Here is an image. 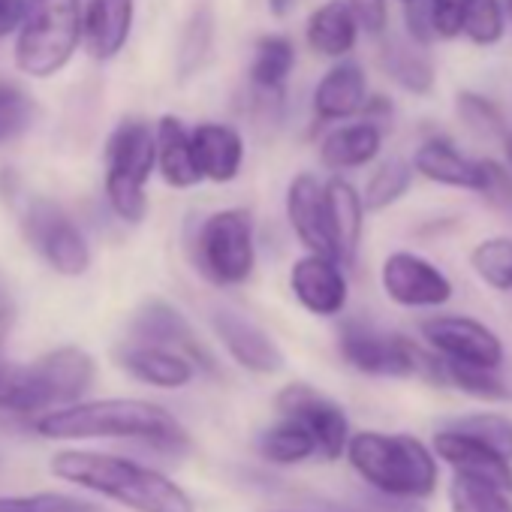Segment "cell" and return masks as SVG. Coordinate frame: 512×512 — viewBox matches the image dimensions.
Returning a JSON list of instances; mask_svg holds the SVG:
<instances>
[{"instance_id": "cell-18", "label": "cell", "mask_w": 512, "mask_h": 512, "mask_svg": "<svg viewBox=\"0 0 512 512\" xmlns=\"http://www.w3.org/2000/svg\"><path fill=\"white\" fill-rule=\"evenodd\" d=\"M368 79H365V70L356 64V61H335L323 79L317 82L314 88V97H311V106H314V115L326 124H344V121H353L356 115L365 112L368 106Z\"/></svg>"}, {"instance_id": "cell-21", "label": "cell", "mask_w": 512, "mask_h": 512, "mask_svg": "<svg viewBox=\"0 0 512 512\" xmlns=\"http://www.w3.org/2000/svg\"><path fill=\"white\" fill-rule=\"evenodd\" d=\"M193 157L202 181L229 184L244 166V136L232 124L202 121L193 127Z\"/></svg>"}, {"instance_id": "cell-22", "label": "cell", "mask_w": 512, "mask_h": 512, "mask_svg": "<svg viewBox=\"0 0 512 512\" xmlns=\"http://www.w3.org/2000/svg\"><path fill=\"white\" fill-rule=\"evenodd\" d=\"M136 19V0H88L85 7V34L91 58L112 61L124 52Z\"/></svg>"}, {"instance_id": "cell-17", "label": "cell", "mask_w": 512, "mask_h": 512, "mask_svg": "<svg viewBox=\"0 0 512 512\" xmlns=\"http://www.w3.org/2000/svg\"><path fill=\"white\" fill-rule=\"evenodd\" d=\"M130 338L133 341H142V344H160V347L181 350L196 365L211 368V359H208L205 347L199 344V338H196L193 326L187 323V317L175 305H169L163 299H151V302H145L133 314V320H130Z\"/></svg>"}, {"instance_id": "cell-16", "label": "cell", "mask_w": 512, "mask_h": 512, "mask_svg": "<svg viewBox=\"0 0 512 512\" xmlns=\"http://www.w3.org/2000/svg\"><path fill=\"white\" fill-rule=\"evenodd\" d=\"M434 452L455 473L476 476V479H485V482H494V485L512 491V464H509V458L500 455L485 440H479L473 434H464V431L449 425V428L434 434Z\"/></svg>"}, {"instance_id": "cell-45", "label": "cell", "mask_w": 512, "mask_h": 512, "mask_svg": "<svg viewBox=\"0 0 512 512\" xmlns=\"http://www.w3.org/2000/svg\"><path fill=\"white\" fill-rule=\"evenodd\" d=\"M28 0H0V37H7L13 28L22 25Z\"/></svg>"}, {"instance_id": "cell-44", "label": "cell", "mask_w": 512, "mask_h": 512, "mask_svg": "<svg viewBox=\"0 0 512 512\" xmlns=\"http://www.w3.org/2000/svg\"><path fill=\"white\" fill-rule=\"evenodd\" d=\"M22 380H25V365L10 362L4 353H0V410L13 413L19 389H22Z\"/></svg>"}, {"instance_id": "cell-6", "label": "cell", "mask_w": 512, "mask_h": 512, "mask_svg": "<svg viewBox=\"0 0 512 512\" xmlns=\"http://www.w3.org/2000/svg\"><path fill=\"white\" fill-rule=\"evenodd\" d=\"M193 266L214 287H241L256 269L253 217L247 208L208 214L193 238Z\"/></svg>"}, {"instance_id": "cell-5", "label": "cell", "mask_w": 512, "mask_h": 512, "mask_svg": "<svg viewBox=\"0 0 512 512\" xmlns=\"http://www.w3.org/2000/svg\"><path fill=\"white\" fill-rule=\"evenodd\" d=\"M157 169V136L154 130L139 121H121L109 142H106V199L112 211L127 220L139 223L148 214V181Z\"/></svg>"}, {"instance_id": "cell-41", "label": "cell", "mask_w": 512, "mask_h": 512, "mask_svg": "<svg viewBox=\"0 0 512 512\" xmlns=\"http://www.w3.org/2000/svg\"><path fill=\"white\" fill-rule=\"evenodd\" d=\"M437 40L461 37V4L464 0H425Z\"/></svg>"}, {"instance_id": "cell-19", "label": "cell", "mask_w": 512, "mask_h": 512, "mask_svg": "<svg viewBox=\"0 0 512 512\" xmlns=\"http://www.w3.org/2000/svg\"><path fill=\"white\" fill-rule=\"evenodd\" d=\"M118 365L139 383L154 389H184L196 377V362L181 350L133 341L118 353Z\"/></svg>"}, {"instance_id": "cell-30", "label": "cell", "mask_w": 512, "mask_h": 512, "mask_svg": "<svg viewBox=\"0 0 512 512\" xmlns=\"http://www.w3.org/2000/svg\"><path fill=\"white\" fill-rule=\"evenodd\" d=\"M440 383L455 386L458 392L482 398V401H512V383L500 374V368L440 359Z\"/></svg>"}, {"instance_id": "cell-20", "label": "cell", "mask_w": 512, "mask_h": 512, "mask_svg": "<svg viewBox=\"0 0 512 512\" xmlns=\"http://www.w3.org/2000/svg\"><path fill=\"white\" fill-rule=\"evenodd\" d=\"M383 151V127L380 121H344L332 127L320 142V163L335 175L371 166Z\"/></svg>"}, {"instance_id": "cell-11", "label": "cell", "mask_w": 512, "mask_h": 512, "mask_svg": "<svg viewBox=\"0 0 512 512\" xmlns=\"http://www.w3.org/2000/svg\"><path fill=\"white\" fill-rule=\"evenodd\" d=\"M275 407L281 416L302 422L314 434L320 458L335 461V458L347 455V443L353 434H350V419L338 401H332L329 395H323L320 389H314L308 383H287L278 392Z\"/></svg>"}, {"instance_id": "cell-48", "label": "cell", "mask_w": 512, "mask_h": 512, "mask_svg": "<svg viewBox=\"0 0 512 512\" xmlns=\"http://www.w3.org/2000/svg\"><path fill=\"white\" fill-rule=\"evenodd\" d=\"M503 7H506V19L512 22V0H503Z\"/></svg>"}, {"instance_id": "cell-38", "label": "cell", "mask_w": 512, "mask_h": 512, "mask_svg": "<svg viewBox=\"0 0 512 512\" xmlns=\"http://www.w3.org/2000/svg\"><path fill=\"white\" fill-rule=\"evenodd\" d=\"M0 512H103L97 503L70 494H7L0 497Z\"/></svg>"}, {"instance_id": "cell-37", "label": "cell", "mask_w": 512, "mask_h": 512, "mask_svg": "<svg viewBox=\"0 0 512 512\" xmlns=\"http://www.w3.org/2000/svg\"><path fill=\"white\" fill-rule=\"evenodd\" d=\"M34 121V100L25 88L0 82V145L19 139Z\"/></svg>"}, {"instance_id": "cell-25", "label": "cell", "mask_w": 512, "mask_h": 512, "mask_svg": "<svg viewBox=\"0 0 512 512\" xmlns=\"http://www.w3.org/2000/svg\"><path fill=\"white\" fill-rule=\"evenodd\" d=\"M359 34H362V25L347 0H326L323 7H317L308 16V25H305L308 49L332 61L347 58L356 49Z\"/></svg>"}, {"instance_id": "cell-36", "label": "cell", "mask_w": 512, "mask_h": 512, "mask_svg": "<svg viewBox=\"0 0 512 512\" xmlns=\"http://www.w3.org/2000/svg\"><path fill=\"white\" fill-rule=\"evenodd\" d=\"M455 112L458 118L464 121V127L482 139H506L509 130H506V121H503V112L497 109V103H491L488 97L482 94H473V91H461L455 97Z\"/></svg>"}, {"instance_id": "cell-43", "label": "cell", "mask_w": 512, "mask_h": 512, "mask_svg": "<svg viewBox=\"0 0 512 512\" xmlns=\"http://www.w3.org/2000/svg\"><path fill=\"white\" fill-rule=\"evenodd\" d=\"M404 25H407V37L416 40V43H422V46H428L431 40H437L425 0H410V4H404Z\"/></svg>"}, {"instance_id": "cell-4", "label": "cell", "mask_w": 512, "mask_h": 512, "mask_svg": "<svg viewBox=\"0 0 512 512\" xmlns=\"http://www.w3.org/2000/svg\"><path fill=\"white\" fill-rule=\"evenodd\" d=\"M82 34V0H28L16 43L19 70L37 79L55 76L73 61Z\"/></svg>"}, {"instance_id": "cell-39", "label": "cell", "mask_w": 512, "mask_h": 512, "mask_svg": "<svg viewBox=\"0 0 512 512\" xmlns=\"http://www.w3.org/2000/svg\"><path fill=\"white\" fill-rule=\"evenodd\" d=\"M452 428L485 440L488 446H494L500 455H506L512 461V419L509 416H500V413H467V416L455 419Z\"/></svg>"}, {"instance_id": "cell-24", "label": "cell", "mask_w": 512, "mask_h": 512, "mask_svg": "<svg viewBox=\"0 0 512 512\" xmlns=\"http://www.w3.org/2000/svg\"><path fill=\"white\" fill-rule=\"evenodd\" d=\"M377 64L389 82H395L401 91H407L413 97H425L434 91L437 67H434L431 55L425 52V46L410 37H395V34L386 37L383 34Z\"/></svg>"}, {"instance_id": "cell-40", "label": "cell", "mask_w": 512, "mask_h": 512, "mask_svg": "<svg viewBox=\"0 0 512 512\" xmlns=\"http://www.w3.org/2000/svg\"><path fill=\"white\" fill-rule=\"evenodd\" d=\"M476 196H482L485 202H491L497 208H512V172L485 157L482 160V181H479Z\"/></svg>"}, {"instance_id": "cell-26", "label": "cell", "mask_w": 512, "mask_h": 512, "mask_svg": "<svg viewBox=\"0 0 512 512\" xmlns=\"http://www.w3.org/2000/svg\"><path fill=\"white\" fill-rule=\"evenodd\" d=\"M326 202H329V223H332L338 256L344 266H353L365 232V214H368L365 199L344 175H332L326 181Z\"/></svg>"}, {"instance_id": "cell-8", "label": "cell", "mask_w": 512, "mask_h": 512, "mask_svg": "<svg viewBox=\"0 0 512 512\" xmlns=\"http://www.w3.org/2000/svg\"><path fill=\"white\" fill-rule=\"evenodd\" d=\"M97 374L94 359L79 347H58L25 365V380L13 413H52L82 401Z\"/></svg>"}, {"instance_id": "cell-27", "label": "cell", "mask_w": 512, "mask_h": 512, "mask_svg": "<svg viewBox=\"0 0 512 512\" xmlns=\"http://www.w3.org/2000/svg\"><path fill=\"white\" fill-rule=\"evenodd\" d=\"M157 136V172L175 190H187L202 181L196 157H193V130L184 127L181 118L163 115L154 127Z\"/></svg>"}, {"instance_id": "cell-23", "label": "cell", "mask_w": 512, "mask_h": 512, "mask_svg": "<svg viewBox=\"0 0 512 512\" xmlns=\"http://www.w3.org/2000/svg\"><path fill=\"white\" fill-rule=\"evenodd\" d=\"M413 169L425 181L455 187V190H470V193H476L482 181V160L461 154L455 142H449L446 136L425 139L413 154Z\"/></svg>"}, {"instance_id": "cell-46", "label": "cell", "mask_w": 512, "mask_h": 512, "mask_svg": "<svg viewBox=\"0 0 512 512\" xmlns=\"http://www.w3.org/2000/svg\"><path fill=\"white\" fill-rule=\"evenodd\" d=\"M293 7H296V0H269V10L278 19H287L293 13Z\"/></svg>"}, {"instance_id": "cell-31", "label": "cell", "mask_w": 512, "mask_h": 512, "mask_svg": "<svg viewBox=\"0 0 512 512\" xmlns=\"http://www.w3.org/2000/svg\"><path fill=\"white\" fill-rule=\"evenodd\" d=\"M413 178H416L413 160L386 157L371 172V178L365 181V190H362L365 208L368 211H386V208H392L395 202H401L407 196V190L413 187Z\"/></svg>"}, {"instance_id": "cell-12", "label": "cell", "mask_w": 512, "mask_h": 512, "mask_svg": "<svg viewBox=\"0 0 512 512\" xmlns=\"http://www.w3.org/2000/svg\"><path fill=\"white\" fill-rule=\"evenodd\" d=\"M380 287L386 299L410 311L443 308L452 299V281L446 272L413 250H395L386 256L380 266Z\"/></svg>"}, {"instance_id": "cell-34", "label": "cell", "mask_w": 512, "mask_h": 512, "mask_svg": "<svg viewBox=\"0 0 512 512\" xmlns=\"http://www.w3.org/2000/svg\"><path fill=\"white\" fill-rule=\"evenodd\" d=\"M506 34L503 0H464L461 4V37L479 49H491Z\"/></svg>"}, {"instance_id": "cell-10", "label": "cell", "mask_w": 512, "mask_h": 512, "mask_svg": "<svg viewBox=\"0 0 512 512\" xmlns=\"http://www.w3.org/2000/svg\"><path fill=\"white\" fill-rule=\"evenodd\" d=\"M422 338L428 347L449 362L482 365V368H503L506 350L494 329L485 323L464 317V314H434L419 323Z\"/></svg>"}, {"instance_id": "cell-33", "label": "cell", "mask_w": 512, "mask_h": 512, "mask_svg": "<svg viewBox=\"0 0 512 512\" xmlns=\"http://www.w3.org/2000/svg\"><path fill=\"white\" fill-rule=\"evenodd\" d=\"M449 512H512V491L455 473L449 482Z\"/></svg>"}, {"instance_id": "cell-1", "label": "cell", "mask_w": 512, "mask_h": 512, "mask_svg": "<svg viewBox=\"0 0 512 512\" xmlns=\"http://www.w3.org/2000/svg\"><path fill=\"white\" fill-rule=\"evenodd\" d=\"M34 428L46 440H139L154 452L172 458L190 449L187 431L166 407L136 398L76 401L52 413H43L34 422Z\"/></svg>"}, {"instance_id": "cell-9", "label": "cell", "mask_w": 512, "mask_h": 512, "mask_svg": "<svg viewBox=\"0 0 512 512\" xmlns=\"http://www.w3.org/2000/svg\"><path fill=\"white\" fill-rule=\"evenodd\" d=\"M25 232L31 244L40 250L43 260L67 278H79L91 266V247L76 220L52 199L34 196L25 205Z\"/></svg>"}, {"instance_id": "cell-3", "label": "cell", "mask_w": 512, "mask_h": 512, "mask_svg": "<svg viewBox=\"0 0 512 512\" xmlns=\"http://www.w3.org/2000/svg\"><path fill=\"white\" fill-rule=\"evenodd\" d=\"M347 461L383 497L425 500L437 491V452L413 434L359 431L347 443Z\"/></svg>"}, {"instance_id": "cell-29", "label": "cell", "mask_w": 512, "mask_h": 512, "mask_svg": "<svg viewBox=\"0 0 512 512\" xmlns=\"http://www.w3.org/2000/svg\"><path fill=\"white\" fill-rule=\"evenodd\" d=\"M256 449H260V455L266 461H272L278 467L302 464V461L320 455L314 434L290 416H281V422L269 425L260 437H256Z\"/></svg>"}, {"instance_id": "cell-2", "label": "cell", "mask_w": 512, "mask_h": 512, "mask_svg": "<svg viewBox=\"0 0 512 512\" xmlns=\"http://www.w3.org/2000/svg\"><path fill=\"white\" fill-rule=\"evenodd\" d=\"M52 473L133 512H196L193 497L175 479L121 455L64 449L52 458Z\"/></svg>"}, {"instance_id": "cell-14", "label": "cell", "mask_w": 512, "mask_h": 512, "mask_svg": "<svg viewBox=\"0 0 512 512\" xmlns=\"http://www.w3.org/2000/svg\"><path fill=\"white\" fill-rule=\"evenodd\" d=\"M344 263L326 253H305L290 269V293L296 302L314 317H338L347 308L350 284L344 275Z\"/></svg>"}, {"instance_id": "cell-7", "label": "cell", "mask_w": 512, "mask_h": 512, "mask_svg": "<svg viewBox=\"0 0 512 512\" xmlns=\"http://www.w3.org/2000/svg\"><path fill=\"white\" fill-rule=\"evenodd\" d=\"M338 350L344 362L368 377H416L425 374L440 383V356L422 353L413 341L389 335L368 323H344L338 335Z\"/></svg>"}, {"instance_id": "cell-42", "label": "cell", "mask_w": 512, "mask_h": 512, "mask_svg": "<svg viewBox=\"0 0 512 512\" xmlns=\"http://www.w3.org/2000/svg\"><path fill=\"white\" fill-rule=\"evenodd\" d=\"M368 37H383L389 31V0H347Z\"/></svg>"}, {"instance_id": "cell-15", "label": "cell", "mask_w": 512, "mask_h": 512, "mask_svg": "<svg viewBox=\"0 0 512 512\" xmlns=\"http://www.w3.org/2000/svg\"><path fill=\"white\" fill-rule=\"evenodd\" d=\"M284 211H287L290 229L305 244V250L326 253V256L341 260L338 247H335V235H332V223H329L326 181H320L314 172H299L287 184Z\"/></svg>"}, {"instance_id": "cell-35", "label": "cell", "mask_w": 512, "mask_h": 512, "mask_svg": "<svg viewBox=\"0 0 512 512\" xmlns=\"http://www.w3.org/2000/svg\"><path fill=\"white\" fill-rule=\"evenodd\" d=\"M211 46H214V16H211L208 7H199L190 16L187 28L181 34V46H178V73H181V79L193 76L205 64V58L211 55Z\"/></svg>"}, {"instance_id": "cell-32", "label": "cell", "mask_w": 512, "mask_h": 512, "mask_svg": "<svg viewBox=\"0 0 512 512\" xmlns=\"http://www.w3.org/2000/svg\"><path fill=\"white\" fill-rule=\"evenodd\" d=\"M470 269L485 287L497 293H512V238L491 235L476 241V247L470 250Z\"/></svg>"}, {"instance_id": "cell-47", "label": "cell", "mask_w": 512, "mask_h": 512, "mask_svg": "<svg viewBox=\"0 0 512 512\" xmlns=\"http://www.w3.org/2000/svg\"><path fill=\"white\" fill-rule=\"evenodd\" d=\"M503 145H506V157H509V169H512V133L503 139Z\"/></svg>"}, {"instance_id": "cell-49", "label": "cell", "mask_w": 512, "mask_h": 512, "mask_svg": "<svg viewBox=\"0 0 512 512\" xmlns=\"http://www.w3.org/2000/svg\"><path fill=\"white\" fill-rule=\"evenodd\" d=\"M401 4H410V0H401Z\"/></svg>"}, {"instance_id": "cell-13", "label": "cell", "mask_w": 512, "mask_h": 512, "mask_svg": "<svg viewBox=\"0 0 512 512\" xmlns=\"http://www.w3.org/2000/svg\"><path fill=\"white\" fill-rule=\"evenodd\" d=\"M211 329L217 335V341L223 344V350L232 356L235 365H241L250 374L260 377H272L278 371H284L287 359L284 350L278 347V341L250 317L232 311V308H217L211 314Z\"/></svg>"}, {"instance_id": "cell-28", "label": "cell", "mask_w": 512, "mask_h": 512, "mask_svg": "<svg viewBox=\"0 0 512 512\" xmlns=\"http://www.w3.org/2000/svg\"><path fill=\"white\" fill-rule=\"evenodd\" d=\"M293 70H296V46L290 37L266 34V37L256 40L253 58L247 67V79L256 91L266 94V97H281Z\"/></svg>"}]
</instances>
